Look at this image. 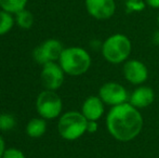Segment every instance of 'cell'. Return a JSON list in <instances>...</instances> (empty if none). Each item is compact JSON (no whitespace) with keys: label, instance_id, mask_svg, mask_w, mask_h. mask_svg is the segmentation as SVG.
Masks as SVG:
<instances>
[{"label":"cell","instance_id":"11","mask_svg":"<svg viewBox=\"0 0 159 158\" xmlns=\"http://www.w3.org/2000/svg\"><path fill=\"white\" fill-rule=\"evenodd\" d=\"M155 100V92L151 87L147 86H138L132 93L129 95V103L136 107L138 110H143V108L148 107L152 105Z\"/></svg>","mask_w":159,"mask_h":158},{"label":"cell","instance_id":"1","mask_svg":"<svg viewBox=\"0 0 159 158\" xmlns=\"http://www.w3.org/2000/svg\"><path fill=\"white\" fill-rule=\"evenodd\" d=\"M144 119L140 110L127 103L111 107L106 115L108 133L119 142H130L141 134Z\"/></svg>","mask_w":159,"mask_h":158},{"label":"cell","instance_id":"2","mask_svg":"<svg viewBox=\"0 0 159 158\" xmlns=\"http://www.w3.org/2000/svg\"><path fill=\"white\" fill-rule=\"evenodd\" d=\"M59 64L64 73L68 76H81L89 70L92 60L86 49L81 47H68L64 48Z\"/></svg>","mask_w":159,"mask_h":158},{"label":"cell","instance_id":"12","mask_svg":"<svg viewBox=\"0 0 159 158\" xmlns=\"http://www.w3.org/2000/svg\"><path fill=\"white\" fill-rule=\"evenodd\" d=\"M81 113L87 120L98 121L104 115L105 104L98 95H90L82 103Z\"/></svg>","mask_w":159,"mask_h":158},{"label":"cell","instance_id":"20","mask_svg":"<svg viewBox=\"0 0 159 158\" xmlns=\"http://www.w3.org/2000/svg\"><path fill=\"white\" fill-rule=\"evenodd\" d=\"M98 130V121H94V120H88V124H87V132L88 133H95Z\"/></svg>","mask_w":159,"mask_h":158},{"label":"cell","instance_id":"18","mask_svg":"<svg viewBox=\"0 0 159 158\" xmlns=\"http://www.w3.org/2000/svg\"><path fill=\"white\" fill-rule=\"evenodd\" d=\"M2 158H26L24 153L21 150L15 147H9L6 150Z\"/></svg>","mask_w":159,"mask_h":158},{"label":"cell","instance_id":"4","mask_svg":"<svg viewBox=\"0 0 159 158\" xmlns=\"http://www.w3.org/2000/svg\"><path fill=\"white\" fill-rule=\"evenodd\" d=\"M88 120L81 112L69 111L59 117L57 131L60 135L67 141H75L87 133Z\"/></svg>","mask_w":159,"mask_h":158},{"label":"cell","instance_id":"16","mask_svg":"<svg viewBox=\"0 0 159 158\" xmlns=\"http://www.w3.org/2000/svg\"><path fill=\"white\" fill-rule=\"evenodd\" d=\"M14 25V14L0 9V36H3V35H7L8 33H10Z\"/></svg>","mask_w":159,"mask_h":158},{"label":"cell","instance_id":"23","mask_svg":"<svg viewBox=\"0 0 159 158\" xmlns=\"http://www.w3.org/2000/svg\"><path fill=\"white\" fill-rule=\"evenodd\" d=\"M157 23H158V26H159V12H158V16H157Z\"/></svg>","mask_w":159,"mask_h":158},{"label":"cell","instance_id":"8","mask_svg":"<svg viewBox=\"0 0 159 158\" xmlns=\"http://www.w3.org/2000/svg\"><path fill=\"white\" fill-rule=\"evenodd\" d=\"M65 73L59 62H48L42 65L41 84L47 90L57 91L62 87L65 79Z\"/></svg>","mask_w":159,"mask_h":158},{"label":"cell","instance_id":"15","mask_svg":"<svg viewBox=\"0 0 159 158\" xmlns=\"http://www.w3.org/2000/svg\"><path fill=\"white\" fill-rule=\"evenodd\" d=\"M28 0H0V9L12 14H16L21 10L26 9Z\"/></svg>","mask_w":159,"mask_h":158},{"label":"cell","instance_id":"10","mask_svg":"<svg viewBox=\"0 0 159 158\" xmlns=\"http://www.w3.org/2000/svg\"><path fill=\"white\" fill-rule=\"evenodd\" d=\"M122 74L128 82L141 86L148 79V68L140 60H127L124 63Z\"/></svg>","mask_w":159,"mask_h":158},{"label":"cell","instance_id":"9","mask_svg":"<svg viewBox=\"0 0 159 158\" xmlns=\"http://www.w3.org/2000/svg\"><path fill=\"white\" fill-rule=\"evenodd\" d=\"M84 7L88 14L98 21L113 17L117 8L115 0H84Z\"/></svg>","mask_w":159,"mask_h":158},{"label":"cell","instance_id":"17","mask_svg":"<svg viewBox=\"0 0 159 158\" xmlns=\"http://www.w3.org/2000/svg\"><path fill=\"white\" fill-rule=\"evenodd\" d=\"M16 124L14 116L11 114H0V130L9 131L13 129Z\"/></svg>","mask_w":159,"mask_h":158},{"label":"cell","instance_id":"14","mask_svg":"<svg viewBox=\"0 0 159 158\" xmlns=\"http://www.w3.org/2000/svg\"><path fill=\"white\" fill-rule=\"evenodd\" d=\"M15 17V24L19 26L22 29H30L34 25V15L27 9L21 10L20 12H17L16 14H14Z\"/></svg>","mask_w":159,"mask_h":158},{"label":"cell","instance_id":"19","mask_svg":"<svg viewBox=\"0 0 159 158\" xmlns=\"http://www.w3.org/2000/svg\"><path fill=\"white\" fill-rule=\"evenodd\" d=\"M144 6H146L144 0H128L127 7L130 8L132 11H140L144 9Z\"/></svg>","mask_w":159,"mask_h":158},{"label":"cell","instance_id":"7","mask_svg":"<svg viewBox=\"0 0 159 158\" xmlns=\"http://www.w3.org/2000/svg\"><path fill=\"white\" fill-rule=\"evenodd\" d=\"M98 97L104 102L105 105L111 107L127 103L129 101L127 89L121 84L115 81H108L102 84L98 90Z\"/></svg>","mask_w":159,"mask_h":158},{"label":"cell","instance_id":"3","mask_svg":"<svg viewBox=\"0 0 159 158\" xmlns=\"http://www.w3.org/2000/svg\"><path fill=\"white\" fill-rule=\"evenodd\" d=\"M101 52L108 63H125L132 52V42L126 35L120 33L113 34L103 41Z\"/></svg>","mask_w":159,"mask_h":158},{"label":"cell","instance_id":"5","mask_svg":"<svg viewBox=\"0 0 159 158\" xmlns=\"http://www.w3.org/2000/svg\"><path fill=\"white\" fill-rule=\"evenodd\" d=\"M36 110L38 115L46 120L59 118L63 111V102L55 91L46 89L38 94Z\"/></svg>","mask_w":159,"mask_h":158},{"label":"cell","instance_id":"6","mask_svg":"<svg viewBox=\"0 0 159 158\" xmlns=\"http://www.w3.org/2000/svg\"><path fill=\"white\" fill-rule=\"evenodd\" d=\"M64 47L57 39L50 38L37 46L33 51V57L38 64L43 65L48 62H57L61 56Z\"/></svg>","mask_w":159,"mask_h":158},{"label":"cell","instance_id":"13","mask_svg":"<svg viewBox=\"0 0 159 158\" xmlns=\"http://www.w3.org/2000/svg\"><path fill=\"white\" fill-rule=\"evenodd\" d=\"M47 131V122L46 119L42 117H36L30 119L26 124V133L28 137L37 139L46 133Z\"/></svg>","mask_w":159,"mask_h":158},{"label":"cell","instance_id":"22","mask_svg":"<svg viewBox=\"0 0 159 158\" xmlns=\"http://www.w3.org/2000/svg\"><path fill=\"white\" fill-rule=\"evenodd\" d=\"M7 147H6V142H4L3 138L0 135V158H2L4 152H6Z\"/></svg>","mask_w":159,"mask_h":158},{"label":"cell","instance_id":"21","mask_svg":"<svg viewBox=\"0 0 159 158\" xmlns=\"http://www.w3.org/2000/svg\"><path fill=\"white\" fill-rule=\"evenodd\" d=\"M145 4L152 9H159V0H144Z\"/></svg>","mask_w":159,"mask_h":158}]
</instances>
